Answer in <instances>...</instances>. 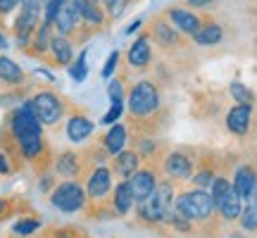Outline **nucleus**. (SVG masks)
<instances>
[{
    "label": "nucleus",
    "mask_w": 257,
    "mask_h": 238,
    "mask_svg": "<svg viewBox=\"0 0 257 238\" xmlns=\"http://www.w3.org/2000/svg\"><path fill=\"white\" fill-rule=\"evenodd\" d=\"M255 193H257V188H255Z\"/></svg>",
    "instance_id": "obj_46"
},
{
    "label": "nucleus",
    "mask_w": 257,
    "mask_h": 238,
    "mask_svg": "<svg viewBox=\"0 0 257 238\" xmlns=\"http://www.w3.org/2000/svg\"><path fill=\"white\" fill-rule=\"evenodd\" d=\"M221 36H224V31H221L219 24H214V22H207V24H202L200 31L195 34V41L200 43V46H214V43H219Z\"/></svg>",
    "instance_id": "obj_25"
},
{
    "label": "nucleus",
    "mask_w": 257,
    "mask_h": 238,
    "mask_svg": "<svg viewBox=\"0 0 257 238\" xmlns=\"http://www.w3.org/2000/svg\"><path fill=\"white\" fill-rule=\"evenodd\" d=\"M136 169H138V155L136 153H131V150L124 153V150H121V153L114 155V172H117L119 176L126 179V176H131Z\"/></svg>",
    "instance_id": "obj_23"
},
{
    "label": "nucleus",
    "mask_w": 257,
    "mask_h": 238,
    "mask_svg": "<svg viewBox=\"0 0 257 238\" xmlns=\"http://www.w3.org/2000/svg\"><path fill=\"white\" fill-rule=\"evenodd\" d=\"M250 117H252L250 102H238V105L231 107L229 114H226V127H229V131L243 136V134H248V129H250Z\"/></svg>",
    "instance_id": "obj_13"
},
{
    "label": "nucleus",
    "mask_w": 257,
    "mask_h": 238,
    "mask_svg": "<svg viewBox=\"0 0 257 238\" xmlns=\"http://www.w3.org/2000/svg\"><path fill=\"white\" fill-rule=\"evenodd\" d=\"M86 188H83L79 181H62L57 186L53 195H50V202L55 205L60 212H67V214H72V212H79L83 210V205H86Z\"/></svg>",
    "instance_id": "obj_4"
},
{
    "label": "nucleus",
    "mask_w": 257,
    "mask_h": 238,
    "mask_svg": "<svg viewBox=\"0 0 257 238\" xmlns=\"http://www.w3.org/2000/svg\"><path fill=\"white\" fill-rule=\"evenodd\" d=\"M153 36L160 41V46H174L176 41H179V36H176V31L169 24H165V22H153Z\"/></svg>",
    "instance_id": "obj_26"
},
{
    "label": "nucleus",
    "mask_w": 257,
    "mask_h": 238,
    "mask_svg": "<svg viewBox=\"0 0 257 238\" xmlns=\"http://www.w3.org/2000/svg\"><path fill=\"white\" fill-rule=\"evenodd\" d=\"M112 188V172L107 167H95L93 174L88 176V183H86V195L91 200H100L105 198Z\"/></svg>",
    "instance_id": "obj_9"
},
{
    "label": "nucleus",
    "mask_w": 257,
    "mask_h": 238,
    "mask_svg": "<svg viewBox=\"0 0 257 238\" xmlns=\"http://www.w3.org/2000/svg\"><path fill=\"white\" fill-rule=\"evenodd\" d=\"M102 146L110 155H117L126 146V127L124 124H112V129L102 136Z\"/></svg>",
    "instance_id": "obj_21"
},
{
    "label": "nucleus",
    "mask_w": 257,
    "mask_h": 238,
    "mask_svg": "<svg viewBox=\"0 0 257 238\" xmlns=\"http://www.w3.org/2000/svg\"><path fill=\"white\" fill-rule=\"evenodd\" d=\"M67 138L72 141V143H83L86 138L93 134V122L86 114H72V117L67 119Z\"/></svg>",
    "instance_id": "obj_14"
},
{
    "label": "nucleus",
    "mask_w": 257,
    "mask_h": 238,
    "mask_svg": "<svg viewBox=\"0 0 257 238\" xmlns=\"http://www.w3.org/2000/svg\"><path fill=\"white\" fill-rule=\"evenodd\" d=\"M233 188H236V193H238L240 198H252L255 195V188H257V174L255 169L250 165H243L236 172V179H233Z\"/></svg>",
    "instance_id": "obj_17"
},
{
    "label": "nucleus",
    "mask_w": 257,
    "mask_h": 238,
    "mask_svg": "<svg viewBox=\"0 0 257 238\" xmlns=\"http://www.w3.org/2000/svg\"><path fill=\"white\" fill-rule=\"evenodd\" d=\"M34 110H36V117L41 119V124H46V127H53L57 124L64 114V102L60 100V95L53 91H38L34 98Z\"/></svg>",
    "instance_id": "obj_6"
},
{
    "label": "nucleus",
    "mask_w": 257,
    "mask_h": 238,
    "mask_svg": "<svg viewBox=\"0 0 257 238\" xmlns=\"http://www.w3.org/2000/svg\"><path fill=\"white\" fill-rule=\"evenodd\" d=\"M5 210V200H0V212Z\"/></svg>",
    "instance_id": "obj_43"
},
{
    "label": "nucleus",
    "mask_w": 257,
    "mask_h": 238,
    "mask_svg": "<svg viewBox=\"0 0 257 238\" xmlns=\"http://www.w3.org/2000/svg\"><path fill=\"white\" fill-rule=\"evenodd\" d=\"M46 3L48 0H22V5H34V8H41V10H43Z\"/></svg>",
    "instance_id": "obj_40"
},
{
    "label": "nucleus",
    "mask_w": 257,
    "mask_h": 238,
    "mask_svg": "<svg viewBox=\"0 0 257 238\" xmlns=\"http://www.w3.org/2000/svg\"><path fill=\"white\" fill-rule=\"evenodd\" d=\"M41 226V221L38 219H22L15 224V233H19V236H29V233H34V231Z\"/></svg>",
    "instance_id": "obj_30"
},
{
    "label": "nucleus",
    "mask_w": 257,
    "mask_h": 238,
    "mask_svg": "<svg viewBox=\"0 0 257 238\" xmlns=\"http://www.w3.org/2000/svg\"><path fill=\"white\" fill-rule=\"evenodd\" d=\"M91 3H100V0H91Z\"/></svg>",
    "instance_id": "obj_45"
},
{
    "label": "nucleus",
    "mask_w": 257,
    "mask_h": 238,
    "mask_svg": "<svg viewBox=\"0 0 257 238\" xmlns=\"http://www.w3.org/2000/svg\"><path fill=\"white\" fill-rule=\"evenodd\" d=\"M110 98L112 100H124V95H121V81L110 83Z\"/></svg>",
    "instance_id": "obj_36"
},
{
    "label": "nucleus",
    "mask_w": 257,
    "mask_h": 238,
    "mask_svg": "<svg viewBox=\"0 0 257 238\" xmlns=\"http://www.w3.org/2000/svg\"><path fill=\"white\" fill-rule=\"evenodd\" d=\"M157 186L155 181V174L150 172V169H143V172H134L131 179H128V188H131V195H134V200L143 202L153 193V188Z\"/></svg>",
    "instance_id": "obj_11"
},
{
    "label": "nucleus",
    "mask_w": 257,
    "mask_h": 238,
    "mask_svg": "<svg viewBox=\"0 0 257 238\" xmlns=\"http://www.w3.org/2000/svg\"><path fill=\"white\" fill-rule=\"evenodd\" d=\"M64 0H48L46 5H43V22H48V24H53V19H55L57 10H60V5H62Z\"/></svg>",
    "instance_id": "obj_32"
},
{
    "label": "nucleus",
    "mask_w": 257,
    "mask_h": 238,
    "mask_svg": "<svg viewBox=\"0 0 257 238\" xmlns=\"http://www.w3.org/2000/svg\"><path fill=\"white\" fill-rule=\"evenodd\" d=\"M229 238H243V236H240V233H233V236H229Z\"/></svg>",
    "instance_id": "obj_44"
},
{
    "label": "nucleus",
    "mask_w": 257,
    "mask_h": 238,
    "mask_svg": "<svg viewBox=\"0 0 257 238\" xmlns=\"http://www.w3.org/2000/svg\"><path fill=\"white\" fill-rule=\"evenodd\" d=\"M41 8H34V5H22L19 10L17 19H15V24H12V31H15V38H17V43L22 48L29 46V41L34 36V31L38 29L41 24Z\"/></svg>",
    "instance_id": "obj_7"
},
{
    "label": "nucleus",
    "mask_w": 257,
    "mask_h": 238,
    "mask_svg": "<svg viewBox=\"0 0 257 238\" xmlns=\"http://www.w3.org/2000/svg\"><path fill=\"white\" fill-rule=\"evenodd\" d=\"M79 12H76V8H74L72 0H64L62 5H60V10H57L55 19H53V27L57 29V34H62V36H72L74 31H76V27H79Z\"/></svg>",
    "instance_id": "obj_10"
},
{
    "label": "nucleus",
    "mask_w": 257,
    "mask_h": 238,
    "mask_svg": "<svg viewBox=\"0 0 257 238\" xmlns=\"http://www.w3.org/2000/svg\"><path fill=\"white\" fill-rule=\"evenodd\" d=\"M212 200H214V207L219 210V214L224 219H236L243 212V198H240L233 183H229L226 179H214L212 181Z\"/></svg>",
    "instance_id": "obj_3"
},
{
    "label": "nucleus",
    "mask_w": 257,
    "mask_h": 238,
    "mask_svg": "<svg viewBox=\"0 0 257 238\" xmlns=\"http://www.w3.org/2000/svg\"><path fill=\"white\" fill-rule=\"evenodd\" d=\"M174 207L184 217L188 219H207L214 210V200H212V195H207L205 191H191V193H181L179 198H176Z\"/></svg>",
    "instance_id": "obj_5"
},
{
    "label": "nucleus",
    "mask_w": 257,
    "mask_h": 238,
    "mask_svg": "<svg viewBox=\"0 0 257 238\" xmlns=\"http://www.w3.org/2000/svg\"><path fill=\"white\" fill-rule=\"evenodd\" d=\"M86 57H88V50H81V55L76 57V62L69 64V74L76 83H81L86 79V72H88V64H86Z\"/></svg>",
    "instance_id": "obj_28"
},
{
    "label": "nucleus",
    "mask_w": 257,
    "mask_h": 238,
    "mask_svg": "<svg viewBox=\"0 0 257 238\" xmlns=\"http://www.w3.org/2000/svg\"><path fill=\"white\" fill-rule=\"evenodd\" d=\"M102 3H105V15H110L112 19H119L126 12L131 0H102Z\"/></svg>",
    "instance_id": "obj_29"
},
{
    "label": "nucleus",
    "mask_w": 257,
    "mask_h": 238,
    "mask_svg": "<svg viewBox=\"0 0 257 238\" xmlns=\"http://www.w3.org/2000/svg\"><path fill=\"white\" fill-rule=\"evenodd\" d=\"M172 198H174V186H172V183L165 181V183H160V186H155L153 193H150L146 200H143V205H141V217L148 221L165 219L167 214H169V210L174 207Z\"/></svg>",
    "instance_id": "obj_2"
},
{
    "label": "nucleus",
    "mask_w": 257,
    "mask_h": 238,
    "mask_svg": "<svg viewBox=\"0 0 257 238\" xmlns=\"http://www.w3.org/2000/svg\"><path fill=\"white\" fill-rule=\"evenodd\" d=\"M160 107V93L153 81H138L128 93V114L134 119L153 117Z\"/></svg>",
    "instance_id": "obj_1"
},
{
    "label": "nucleus",
    "mask_w": 257,
    "mask_h": 238,
    "mask_svg": "<svg viewBox=\"0 0 257 238\" xmlns=\"http://www.w3.org/2000/svg\"><path fill=\"white\" fill-rule=\"evenodd\" d=\"M138 27H141V22H131V24H128V29H126V34H131V31H136Z\"/></svg>",
    "instance_id": "obj_41"
},
{
    "label": "nucleus",
    "mask_w": 257,
    "mask_h": 238,
    "mask_svg": "<svg viewBox=\"0 0 257 238\" xmlns=\"http://www.w3.org/2000/svg\"><path fill=\"white\" fill-rule=\"evenodd\" d=\"M50 29H53V24H48V22H43L41 19V24H38V29L34 31V36H31V41H29L27 46V53L34 57H43L48 53V46H50Z\"/></svg>",
    "instance_id": "obj_16"
},
{
    "label": "nucleus",
    "mask_w": 257,
    "mask_h": 238,
    "mask_svg": "<svg viewBox=\"0 0 257 238\" xmlns=\"http://www.w3.org/2000/svg\"><path fill=\"white\" fill-rule=\"evenodd\" d=\"M121 112H124V100H112V107H110V112L102 117V124H114V122L121 117Z\"/></svg>",
    "instance_id": "obj_31"
},
{
    "label": "nucleus",
    "mask_w": 257,
    "mask_h": 238,
    "mask_svg": "<svg viewBox=\"0 0 257 238\" xmlns=\"http://www.w3.org/2000/svg\"><path fill=\"white\" fill-rule=\"evenodd\" d=\"M12 172V167H10V160H8V155L0 150V176H5V174H10Z\"/></svg>",
    "instance_id": "obj_37"
},
{
    "label": "nucleus",
    "mask_w": 257,
    "mask_h": 238,
    "mask_svg": "<svg viewBox=\"0 0 257 238\" xmlns=\"http://www.w3.org/2000/svg\"><path fill=\"white\" fill-rule=\"evenodd\" d=\"M55 169H57V174L67 176V179H74V176L81 172V160H79L76 153H62V155L57 157Z\"/></svg>",
    "instance_id": "obj_22"
},
{
    "label": "nucleus",
    "mask_w": 257,
    "mask_h": 238,
    "mask_svg": "<svg viewBox=\"0 0 257 238\" xmlns=\"http://www.w3.org/2000/svg\"><path fill=\"white\" fill-rule=\"evenodd\" d=\"M48 62L53 67H69L74 60V46L72 38L62 36V34H55L50 38V46H48Z\"/></svg>",
    "instance_id": "obj_8"
},
{
    "label": "nucleus",
    "mask_w": 257,
    "mask_h": 238,
    "mask_svg": "<svg viewBox=\"0 0 257 238\" xmlns=\"http://www.w3.org/2000/svg\"><path fill=\"white\" fill-rule=\"evenodd\" d=\"M231 93L238 102H252V93L243 86V83H231Z\"/></svg>",
    "instance_id": "obj_34"
},
{
    "label": "nucleus",
    "mask_w": 257,
    "mask_h": 238,
    "mask_svg": "<svg viewBox=\"0 0 257 238\" xmlns=\"http://www.w3.org/2000/svg\"><path fill=\"white\" fill-rule=\"evenodd\" d=\"M186 3H188L191 8H207L212 0H186Z\"/></svg>",
    "instance_id": "obj_39"
},
{
    "label": "nucleus",
    "mask_w": 257,
    "mask_h": 238,
    "mask_svg": "<svg viewBox=\"0 0 257 238\" xmlns=\"http://www.w3.org/2000/svg\"><path fill=\"white\" fill-rule=\"evenodd\" d=\"M19 3H22V0H19Z\"/></svg>",
    "instance_id": "obj_47"
},
{
    "label": "nucleus",
    "mask_w": 257,
    "mask_h": 238,
    "mask_svg": "<svg viewBox=\"0 0 257 238\" xmlns=\"http://www.w3.org/2000/svg\"><path fill=\"white\" fill-rule=\"evenodd\" d=\"M117 62H119V50H112L110 57H107V62L102 64V79H110L114 69H117Z\"/></svg>",
    "instance_id": "obj_33"
},
{
    "label": "nucleus",
    "mask_w": 257,
    "mask_h": 238,
    "mask_svg": "<svg viewBox=\"0 0 257 238\" xmlns=\"http://www.w3.org/2000/svg\"><path fill=\"white\" fill-rule=\"evenodd\" d=\"M240 224H243V229L248 231L257 229V195H252L250 202L245 205V210L240 212Z\"/></svg>",
    "instance_id": "obj_27"
},
{
    "label": "nucleus",
    "mask_w": 257,
    "mask_h": 238,
    "mask_svg": "<svg viewBox=\"0 0 257 238\" xmlns=\"http://www.w3.org/2000/svg\"><path fill=\"white\" fill-rule=\"evenodd\" d=\"M0 48H3V50L8 48V38H3V36H0Z\"/></svg>",
    "instance_id": "obj_42"
},
{
    "label": "nucleus",
    "mask_w": 257,
    "mask_h": 238,
    "mask_svg": "<svg viewBox=\"0 0 257 238\" xmlns=\"http://www.w3.org/2000/svg\"><path fill=\"white\" fill-rule=\"evenodd\" d=\"M17 5H22L19 0H0V15H10Z\"/></svg>",
    "instance_id": "obj_35"
},
{
    "label": "nucleus",
    "mask_w": 257,
    "mask_h": 238,
    "mask_svg": "<svg viewBox=\"0 0 257 238\" xmlns=\"http://www.w3.org/2000/svg\"><path fill=\"white\" fill-rule=\"evenodd\" d=\"M165 169H167V174L174 176V179H188L193 174V162L184 153H174V155L167 157Z\"/></svg>",
    "instance_id": "obj_19"
},
{
    "label": "nucleus",
    "mask_w": 257,
    "mask_h": 238,
    "mask_svg": "<svg viewBox=\"0 0 257 238\" xmlns=\"http://www.w3.org/2000/svg\"><path fill=\"white\" fill-rule=\"evenodd\" d=\"M210 181H212V174H210V172H202V174L195 176V186H207Z\"/></svg>",
    "instance_id": "obj_38"
},
{
    "label": "nucleus",
    "mask_w": 257,
    "mask_h": 238,
    "mask_svg": "<svg viewBox=\"0 0 257 238\" xmlns=\"http://www.w3.org/2000/svg\"><path fill=\"white\" fill-rule=\"evenodd\" d=\"M72 3L79 12V19L86 27H102L105 24V12L98 8V3H91V0H72Z\"/></svg>",
    "instance_id": "obj_15"
},
{
    "label": "nucleus",
    "mask_w": 257,
    "mask_h": 238,
    "mask_svg": "<svg viewBox=\"0 0 257 238\" xmlns=\"http://www.w3.org/2000/svg\"><path fill=\"white\" fill-rule=\"evenodd\" d=\"M24 79H27V76H24L22 67H19L15 60L0 55V83H5V86H22Z\"/></svg>",
    "instance_id": "obj_18"
},
{
    "label": "nucleus",
    "mask_w": 257,
    "mask_h": 238,
    "mask_svg": "<svg viewBox=\"0 0 257 238\" xmlns=\"http://www.w3.org/2000/svg\"><path fill=\"white\" fill-rule=\"evenodd\" d=\"M169 19H172V24H174L181 34H188V36H195L198 31H200L202 22L198 15H193L191 10H184V8H172L169 12Z\"/></svg>",
    "instance_id": "obj_12"
},
{
    "label": "nucleus",
    "mask_w": 257,
    "mask_h": 238,
    "mask_svg": "<svg viewBox=\"0 0 257 238\" xmlns=\"http://www.w3.org/2000/svg\"><path fill=\"white\" fill-rule=\"evenodd\" d=\"M131 207H134V195H131L128 181H121L119 186L114 188V212H117V214H126Z\"/></svg>",
    "instance_id": "obj_24"
},
{
    "label": "nucleus",
    "mask_w": 257,
    "mask_h": 238,
    "mask_svg": "<svg viewBox=\"0 0 257 238\" xmlns=\"http://www.w3.org/2000/svg\"><path fill=\"white\" fill-rule=\"evenodd\" d=\"M150 57H153L150 55V36L143 34V36L131 46V50H128V64H131V67H148V64H150Z\"/></svg>",
    "instance_id": "obj_20"
}]
</instances>
